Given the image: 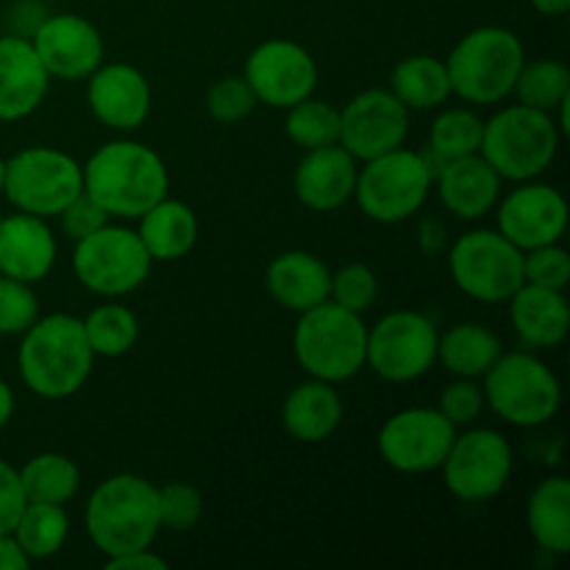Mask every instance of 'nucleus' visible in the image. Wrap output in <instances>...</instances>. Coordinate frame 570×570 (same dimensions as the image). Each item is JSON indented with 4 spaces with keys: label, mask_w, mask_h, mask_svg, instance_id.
Returning <instances> with one entry per match:
<instances>
[{
    "label": "nucleus",
    "mask_w": 570,
    "mask_h": 570,
    "mask_svg": "<svg viewBox=\"0 0 570 570\" xmlns=\"http://www.w3.org/2000/svg\"><path fill=\"white\" fill-rule=\"evenodd\" d=\"M39 317V301L31 284L0 276V334H22Z\"/></svg>",
    "instance_id": "nucleus-39"
},
{
    "label": "nucleus",
    "mask_w": 570,
    "mask_h": 570,
    "mask_svg": "<svg viewBox=\"0 0 570 570\" xmlns=\"http://www.w3.org/2000/svg\"><path fill=\"white\" fill-rule=\"evenodd\" d=\"M204 515V499L198 490L187 482H170L159 488V518L161 529L170 532H189L198 527Z\"/></svg>",
    "instance_id": "nucleus-40"
},
{
    "label": "nucleus",
    "mask_w": 570,
    "mask_h": 570,
    "mask_svg": "<svg viewBox=\"0 0 570 570\" xmlns=\"http://www.w3.org/2000/svg\"><path fill=\"white\" fill-rule=\"evenodd\" d=\"M271 298L289 312H306L328 301L332 293V271L326 262L306 250H287L271 262L265 273Z\"/></svg>",
    "instance_id": "nucleus-25"
},
{
    "label": "nucleus",
    "mask_w": 570,
    "mask_h": 570,
    "mask_svg": "<svg viewBox=\"0 0 570 570\" xmlns=\"http://www.w3.org/2000/svg\"><path fill=\"white\" fill-rule=\"evenodd\" d=\"M523 282L549 289H566L570 284V254L560 243L523 250Z\"/></svg>",
    "instance_id": "nucleus-41"
},
{
    "label": "nucleus",
    "mask_w": 570,
    "mask_h": 570,
    "mask_svg": "<svg viewBox=\"0 0 570 570\" xmlns=\"http://www.w3.org/2000/svg\"><path fill=\"white\" fill-rule=\"evenodd\" d=\"M534 11H540L543 17H562L568 14L570 0H532Z\"/></svg>",
    "instance_id": "nucleus-49"
},
{
    "label": "nucleus",
    "mask_w": 570,
    "mask_h": 570,
    "mask_svg": "<svg viewBox=\"0 0 570 570\" xmlns=\"http://www.w3.org/2000/svg\"><path fill=\"white\" fill-rule=\"evenodd\" d=\"M243 78L254 89L256 104L289 109L315 92L317 65L304 45L293 39H267L250 50Z\"/></svg>",
    "instance_id": "nucleus-15"
},
{
    "label": "nucleus",
    "mask_w": 570,
    "mask_h": 570,
    "mask_svg": "<svg viewBox=\"0 0 570 570\" xmlns=\"http://www.w3.org/2000/svg\"><path fill=\"white\" fill-rule=\"evenodd\" d=\"M83 189L81 165L56 148H26L6 161L3 195L17 212L59 217V212Z\"/></svg>",
    "instance_id": "nucleus-11"
},
{
    "label": "nucleus",
    "mask_w": 570,
    "mask_h": 570,
    "mask_svg": "<svg viewBox=\"0 0 570 570\" xmlns=\"http://www.w3.org/2000/svg\"><path fill=\"white\" fill-rule=\"evenodd\" d=\"M499 204V232L521 250L560 243L568 228V204L549 184L521 181Z\"/></svg>",
    "instance_id": "nucleus-18"
},
{
    "label": "nucleus",
    "mask_w": 570,
    "mask_h": 570,
    "mask_svg": "<svg viewBox=\"0 0 570 570\" xmlns=\"http://www.w3.org/2000/svg\"><path fill=\"white\" fill-rule=\"evenodd\" d=\"M26 493H22L20 473L14 465L0 460V534H11L22 507H26Z\"/></svg>",
    "instance_id": "nucleus-44"
},
{
    "label": "nucleus",
    "mask_w": 570,
    "mask_h": 570,
    "mask_svg": "<svg viewBox=\"0 0 570 570\" xmlns=\"http://www.w3.org/2000/svg\"><path fill=\"white\" fill-rule=\"evenodd\" d=\"M438 326L421 312H390L367 328L365 365L384 382H415L438 362Z\"/></svg>",
    "instance_id": "nucleus-12"
},
{
    "label": "nucleus",
    "mask_w": 570,
    "mask_h": 570,
    "mask_svg": "<svg viewBox=\"0 0 570 570\" xmlns=\"http://www.w3.org/2000/svg\"><path fill=\"white\" fill-rule=\"evenodd\" d=\"M421 248L426 250V254H440L445 245V228L443 223H438L434 217H426V220H421Z\"/></svg>",
    "instance_id": "nucleus-47"
},
{
    "label": "nucleus",
    "mask_w": 570,
    "mask_h": 570,
    "mask_svg": "<svg viewBox=\"0 0 570 570\" xmlns=\"http://www.w3.org/2000/svg\"><path fill=\"white\" fill-rule=\"evenodd\" d=\"M150 254L137 232L122 226H100L89 237L76 239L72 273L95 295L120 298L142 287L150 276Z\"/></svg>",
    "instance_id": "nucleus-9"
},
{
    "label": "nucleus",
    "mask_w": 570,
    "mask_h": 570,
    "mask_svg": "<svg viewBox=\"0 0 570 570\" xmlns=\"http://www.w3.org/2000/svg\"><path fill=\"white\" fill-rule=\"evenodd\" d=\"M512 92L518 104L551 115L570 98V70L560 59L523 61Z\"/></svg>",
    "instance_id": "nucleus-34"
},
{
    "label": "nucleus",
    "mask_w": 570,
    "mask_h": 570,
    "mask_svg": "<svg viewBox=\"0 0 570 570\" xmlns=\"http://www.w3.org/2000/svg\"><path fill=\"white\" fill-rule=\"evenodd\" d=\"M454 438L456 426L443 412L432 406H412L384 421L376 443L379 454L393 471L432 473L440 471Z\"/></svg>",
    "instance_id": "nucleus-14"
},
{
    "label": "nucleus",
    "mask_w": 570,
    "mask_h": 570,
    "mask_svg": "<svg viewBox=\"0 0 570 570\" xmlns=\"http://www.w3.org/2000/svg\"><path fill=\"white\" fill-rule=\"evenodd\" d=\"M11 538L17 540L22 554L31 562L50 560L65 549L67 538H70V518L61 504L28 501L17 518L14 529H11Z\"/></svg>",
    "instance_id": "nucleus-31"
},
{
    "label": "nucleus",
    "mask_w": 570,
    "mask_h": 570,
    "mask_svg": "<svg viewBox=\"0 0 570 570\" xmlns=\"http://www.w3.org/2000/svg\"><path fill=\"white\" fill-rule=\"evenodd\" d=\"M482 379L484 406H490L510 426H546L562 404L557 373L543 360L523 351L501 354Z\"/></svg>",
    "instance_id": "nucleus-7"
},
{
    "label": "nucleus",
    "mask_w": 570,
    "mask_h": 570,
    "mask_svg": "<svg viewBox=\"0 0 570 570\" xmlns=\"http://www.w3.org/2000/svg\"><path fill=\"white\" fill-rule=\"evenodd\" d=\"M3 184H6V161L0 159V195H3Z\"/></svg>",
    "instance_id": "nucleus-50"
},
{
    "label": "nucleus",
    "mask_w": 570,
    "mask_h": 570,
    "mask_svg": "<svg viewBox=\"0 0 570 570\" xmlns=\"http://www.w3.org/2000/svg\"><path fill=\"white\" fill-rule=\"evenodd\" d=\"M139 220V239L154 262H173L187 256L198 243V217L193 206L176 198H161Z\"/></svg>",
    "instance_id": "nucleus-27"
},
{
    "label": "nucleus",
    "mask_w": 570,
    "mask_h": 570,
    "mask_svg": "<svg viewBox=\"0 0 570 570\" xmlns=\"http://www.w3.org/2000/svg\"><path fill=\"white\" fill-rule=\"evenodd\" d=\"M443 482L454 499L482 504L495 499L512 476V449L495 429H471L456 434L445 454Z\"/></svg>",
    "instance_id": "nucleus-13"
},
{
    "label": "nucleus",
    "mask_w": 570,
    "mask_h": 570,
    "mask_svg": "<svg viewBox=\"0 0 570 570\" xmlns=\"http://www.w3.org/2000/svg\"><path fill=\"white\" fill-rule=\"evenodd\" d=\"M390 92L410 111L438 109L451 95L445 61L434 59L429 53L406 56L390 72Z\"/></svg>",
    "instance_id": "nucleus-30"
},
{
    "label": "nucleus",
    "mask_w": 570,
    "mask_h": 570,
    "mask_svg": "<svg viewBox=\"0 0 570 570\" xmlns=\"http://www.w3.org/2000/svg\"><path fill=\"white\" fill-rule=\"evenodd\" d=\"M83 193L92 195L109 217H139L167 195L170 176L154 148L117 139L95 150L81 167Z\"/></svg>",
    "instance_id": "nucleus-3"
},
{
    "label": "nucleus",
    "mask_w": 570,
    "mask_h": 570,
    "mask_svg": "<svg viewBox=\"0 0 570 570\" xmlns=\"http://www.w3.org/2000/svg\"><path fill=\"white\" fill-rule=\"evenodd\" d=\"M31 566L11 534H0V570H26Z\"/></svg>",
    "instance_id": "nucleus-46"
},
{
    "label": "nucleus",
    "mask_w": 570,
    "mask_h": 570,
    "mask_svg": "<svg viewBox=\"0 0 570 570\" xmlns=\"http://www.w3.org/2000/svg\"><path fill=\"white\" fill-rule=\"evenodd\" d=\"M507 304H510L512 328L527 345L554 348V345L566 343L570 332V304L566 289H549L523 282Z\"/></svg>",
    "instance_id": "nucleus-24"
},
{
    "label": "nucleus",
    "mask_w": 570,
    "mask_h": 570,
    "mask_svg": "<svg viewBox=\"0 0 570 570\" xmlns=\"http://www.w3.org/2000/svg\"><path fill=\"white\" fill-rule=\"evenodd\" d=\"M523 61V45L510 28H476L454 45L445 61L451 95H460L465 104L476 106L499 104L512 95Z\"/></svg>",
    "instance_id": "nucleus-5"
},
{
    "label": "nucleus",
    "mask_w": 570,
    "mask_h": 570,
    "mask_svg": "<svg viewBox=\"0 0 570 570\" xmlns=\"http://www.w3.org/2000/svg\"><path fill=\"white\" fill-rule=\"evenodd\" d=\"M289 142L298 145L301 150L326 148L337 145L340 139V109H334L326 100L304 98L301 104L289 106L287 120H284Z\"/></svg>",
    "instance_id": "nucleus-36"
},
{
    "label": "nucleus",
    "mask_w": 570,
    "mask_h": 570,
    "mask_svg": "<svg viewBox=\"0 0 570 570\" xmlns=\"http://www.w3.org/2000/svg\"><path fill=\"white\" fill-rule=\"evenodd\" d=\"M95 360L98 356L89 348L83 321L65 312L37 317L22 332L20 351H17L22 384L33 395L48 401L76 395L87 384Z\"/></svg>",
    "instance_id": "nucleus-1"
},
{
    "label": "nucleus",
    "mask_w": 570,
    "mask_h": 570,
    "mask_svg": "<svg viewBox=\"0 0 570 570\" xmlns=\"http://www.w3.org/2000/svg\"><path fill=\"white\" fill-rule=\"evenodd\" d=\"M53 265L56 239L45 217L20 212L0 220V276L37 284Z\"/></svg>",
    "instance_id": "nucleus-22"
},
{
    "label": "nucleus",
    "mask_w": 570,
    "mask_h": 570,
    "mask_svg": "<svg viewBox=\"0 0 570 570\" xmlns=\"http://www.w3.org/2000/svg\"><path fill=\"white\" fill-rule=\"evenodd\" d=\"M501 354L499 334L482 323H460L438 337V362L456 379H482Z\"/></svg>",
    "instance_id": "nucleus-29"
},
{
    "label": "nucleus",
    "mask_w": 570,
    "mask_h": 570,
    "mask_svg": "<svg viewBox=\"0 0 570 570\" xmlns=\"http://www.w3.org/2000/svg\"><path fill=\"white\" fill-rule=\"evenodd\" d=\"M356 159L343 145L304 150L293 176L295 198L312 212H334L354 198Z\"/></svg>",
    "instance_id": "nucleus-21"
},
{
    "label": "nucleus",
    "mask_w": 570,
    "mask_h": 570,
    "mask_svg": "<svg viewBox=\"0 0 570 570\" xmlns=\"http://www.w3.org/2000/svg\"><path fill=\"white\" fill-rule=\"evenodd\" d=\"M484 120L471 109H445L434 117L429 128V154L438 159V167L449 159L479 154Z\"/></svg>",
    "instance_id": "nucleus-35"
},
{
    "label": "nucleus",
    "mask_w": 570,
    "mask_h": 570,
    "mask_svg": "<svg viewBox=\"0 0 570 570\" xmlns=\"http://www.w3.org/2000/svg\"><path fill=\"white\" fill-rule=\"evenodd\" d=\"M293 351L312 379L328 384L348 382L365 367L367 326L356 312L323 301L301 312L293 332Z\"/></svg>",
    "instance_id": "nucleus-4"
},
{
    "label": "nucleus",
    "mask_w": 570,
    "mask_h": 570,
    "mask_svg": "<svg viewBox=\"0 0 570 570\" xmlns=\"http://www.w3.org/2000/svg\"><path fill=\"white\" fill-rule=\"evenodd\" d=\"M87 104L104 126L134 131L150 115V83L131 65H100L87 81Z\"/></svg>",
    "instance_id": "nucleus-19"
},
{
    "label": "nucleus",
    "mask_w": 570,
    "mask_h": 570,
    "mask_svg": "<svg viewBox=\"0 0 570 570\" xmlns=\"http://www.w3.org/2000/svg\"><path fill=\"white\" fill-rule=\"evenodd\" d=\"M560 150V128L549 111L515 104L495 111L482 131L479 154L501 181H532L551 167Z\"/></svg>",
    "instance_id": "nucleus-6"
},
{
    "label": "nucleus",
    "mask_w": 570,
    "mask_h": 570,
    "mask_svg": "<svg viewBox=\"0 0 570 570\" xmlns=\"http://www.w3.org/2000/svg\"><path fill=\"white\" fill-rule=\"evenodd\" d=\"M379 295V278L367 265H345L337 273H332V293L328 301L345 306L348 312L365 315Z\"/></svg>",
    "instance_id": "nucleus-38"
},
{
    "label": "nucleus",
    "mask_w": 570,
    "mask_h": 570,
    "mask_svg": "<svg viewBox=\"0 0 570 570\" xmlns=\"http://www.w3.org/2000/svg\"><path fill=\"white\" fill-rule=\"evenodd\" d=\"M83 527L106 560L150 549L161 529L159 488L137 473L109 476L87 499Z\"/></svg>",
    "instance_id": "nucleus-2"
},
{
    "label": "nucleus",
    "mask_w": 570,
    "mask_h": 570,
    "mask_svg": "<svg viewBox=\"0 0 570 570\" xmlns=\"http://www.w3.org/2000/svg\"><path fill=\"white\" fill-rule=\"evenodd\" d=\"M438 167L426 154L410 148H395L390 154L367 159L356 173L354 198L362 215L393 226L410 220L426 204Z\"/></svg>",
    "instance_id": "nucleus-8"
},
{
    "label": "nucleus",
    "mask_w": 570,
    "mask_h": 570,
    "mask_svg": "<svg viewBox=\"0 0 570 570\" xmlns=\"http://www.w3.org/2000/svg\"><path fill=\"white\" fill-rule=\"evenodd\" d=\"M59 217H61V232H65L72 243L81 237H89V234L98 232L100 226L109 223V212H106L92 195L83 193V189L65 206V209L59 212Z\"/></svg>",
    "instance_id": "nucleus-43"
},
{
    "label": "nucleus",
    "mask_w": 570,
    "mask_h": 570,
    "mask_svg": "<svg viewBox=\"0 0 570 570\" xmlns=\"http://www.w3.org/2000/svg\"><path fill=\"white\" fill-rule=\"evenodd\" d=\"M0 220H3V215H0Z\"/></svg>",
    "instance_id": "nucleus-51"
},
{
    "label": "nucleus",
    "mask_w": 570,
    "mask_h": 570,
    "mask_svg": "<svg viewBox=\"0 0 570 570\" xmlns=\"http://www.w3.org/2000/svg\"><path fill=\"white\" fill-rule=\"evenodd\" d=\"M527 527L546 554L566 557L570 551V482L549 476L532 490L527 504Z\"/></svg>",
    "instance_id": "nucleus-28"
},
{
    "label": "nucleus",
    "mask_w": 570,
    "mask_h": 570,
    "mask_svg": "<svg viewBox=\"0 0 570 570\" xmlns=\"http://www.w3.org/2000/svg\"><path fill=\"white\" fill-rule=\"evenodd\" d=\"M434 178H438L440 204L460 220H479L499 204L501 176L482 154L443 161Z\"/></svg>",
    "instance_id": "nucleus-23"
},
{
    "label": "nucleus",
    "mask_w": 570,
    "mask_h": 570,
    "mask_svg": "<svg viewBox=\"0 0 570 570\" xmlns=\"http://www.w3.org/2000/svg\"><path fill=\"white\" fill-rule=\"evenodd\" d=\"M106 568L109 570H167V560L165 557L154 554L150 549H137L120 557H109V560H106Z\"/></svg>",
    "instance_id": "nucleus-45"
},
{
    "label": "nucleus",
    "mask_w": 570,
    "mask_h": 570,
    "mask_svg": "<svg viewBox=\"0 0 570 570\" xmlns=\"http://www.w3.org/2000/svg\"><path fill=\"white\" fill-rule=\"evenodd\" d=\"M410 134V109L390 89H365L340 109V139L356 161L401 148Z\"/></svg>",
    "instance_id": "nucleus-16"
},
{
    "label": "nucleus",
    "mask_w": 570,
    "mask_h": 570,
    "mask_svg": "<svg viewBox=\"0 0 570 570\" xmlns=\"http://www.w3.org/2000/svg\"><path fill=\"white\" fill-rule=\"evenodd\" d=\"M50 76L31 39L20 33L0 37V122L26 120L42 106Z\"/></svg>",
    "instance_id": "nucleus-20"
},
{
    "label": "nucleus",
    "mask_w": 570,
    "mask_h": 570,
    "mask_svg": "<svg viewBox=\"0 0 570 570\" xmlns=\"http://www.w3.org/2000/svg\"><path fill=\"white\" fill-rule=\"evenodd\" d=\"M282 423L298 443H326L343 423V399L334 384L309 379L284 399Z\"/></svg>",
    "instance_id": "nucleus-26"
},
{
    "label": "nucleus",
    "mask_w": 570,
    "mask_h": 570,
    "mask_svg": "<svg viewBox=\"0 0 570 570\" xmlns=\"http://www.w3.org/2000/svg\"><path fill=\"white\" fill-rule=\"evenodd\" d=\"M440 412L449 417L454 426H468L476 421L484 410V393L476 379H456L440 395Z\"/></svg>",
    "instance_id": "nucleus-42"
},
{
    "label": "nucleus",
    "mask_w": 570,
    "mask_h": 570,
    "mask_svg": "<svg viewBox=\"0 0 570 570\" xmlns=\"http://www.w3.org/2000/svg\"><path fill=\"white\" fill-rule=\"evenodd\" d=\"M449 271L456 289L482 304H504L523 284V250L501 232L479 228L451 245Z\"/></svg>",
    "instance_id": "nucleus-10"
},
{
    "label": "nucleus",
    "mask_w": 570,
    "mask_h": 570,
    "mask_svg": "<svg viewBox=\"0 0 570 570\" xmlns=\"http://www.w3.org/2000/svg\"><path fill=\"white\" fill-rule=\"evenodd\" d=\"M31 45L48 76L61 78V81L89 78L104 65L106 53L98 28L70 11L42 17V22L33 28Z\"/></svg>",
    "instance_id": "nucleus-17"
},
{
    "label": "nucleus",
    "mask_w": 570,
    "mask_h": 570,
    "mask_svg": "<svg viewBox=\"0 0 570 570\" xmlns=\"http://www.w3.org/2000/svg\"><path fill=\"white\" fill-rule=\"evenodd\" d=\"M11 415H14V393H11L9 384L0 379V429L11 421Z\"/></svg>",
    "instance_id": "nucleus-48"
},
{
    "label": "nucleus",
    "mask_w": 570,
    "mask_h": 570,
    "mask_svg": "<svg viewBox=\"0 0 570 570\" xmlns=\"http://www.w3.org/2000/svg\"><path fill=\"white\" fill-rule=\"evenodd\" d=\"M256 109V95L243 76H226L206 92V111L215 122L234 126Z\"/></svg>",
    "instance_id": "nucleus-37"
},
{
    "label": "nucleus",
    "mask_w": 570,
    "mask_h": 570,
    "mask_svg": "<svg viewBox=\"0 0 570 570\" xmlns=\"http://www.w3.org/2000/svg\"><path fill=\"white\" fill-rule=\"evenodd\" d=\"M83 334L95 356L117 360L126 356L139 340V321L128 306L100 304L83 317Z\"/></svg>",
    "instance_id": "nucleus-33"
},
{
    "label": "nucleus",
    "mask_w": 570,
    "mask_h": 570,
    "mask_svg": "<svg viewBox=\"0 0 570 570\" xmlns=\"http://www.w3.org/2000/svg\"><path fill=\"white\" fill-rule=\"evenodd\" d=\"M17 473H20L26 501H37V504L65 507L67 501L76 499L78 488H81V471L76 462L56 451L31 456Z\"/></svg>",
    "instance_id": "nucleus-32"
}]
</instances>
